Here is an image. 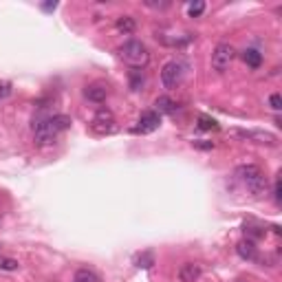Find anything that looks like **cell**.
I'll list each match as a JSON object with an SVG mask.
<instances>
[{
    "label": "cell",
    "mask_w": 282,
    "mask_h": 282,
    "mask_svg": "<svg viewBox=\"0 0 282 282\" xmlns=\"http://www.w3.org/2000/svg\"><path fill=\"white\" fill-rule=\"evenodd\" d=\"M71 126V117L66 115H53L47 117V119H38L33 124V139L38 146H49L53 144L55 137L64 132Z\"/></svg>",
    "instance_id": "obj_1"
},
{
    "label": "cell",
    "mask_w": 282,
    "mask_h": 282,
    "mask_svg": "<svg viewBox=\"0 0 282 282\" xmlns=\"http://www.w3.org/2000/svg\"><path fill=\"white\" fill-rule=\"evenodd\" d=\"M119 55L126 64L132 66V69H141V66H146L148 60H150V53H148L146 44L141 40H128L119 49Z\"/></svg>",
    "instance_id": "obj_2"
},
{
    "label": "cell",
    "mask_w": 282,
    "mask_h": 282,
    "mask_svg": "<svg viewBox=\"0 0 282 282\" xmlns=\"http://www.w3.org/2000/svg\"><path fill=\"white\" fill-rule=\"evenodd\" d=\"M234 57H236V49L232 44H227V42L216 44V49H214V53H212V69L216 73H225L229 66H232Z\"/></svg>",
    "instance_id": "obj_3"
},
{
    "label": "cell",
    "mask_w": 282,
    "mask_h": 282,
    "mask_svg": "<svg viewBox=\"0 0 282 282\" xmlns=\"http://www.w3.org/2000/svg\"><path fill=\"white\" fill-rule=\"evenodd\" d=\"M183 73H185V64L179 60H170L166 66L161 69V84L166 88H176L183 79Z\"/></svg>",
    "instance_id": "obj_4"
},
{
    "label": "cell",
    "mask_w": 282,
    "mask_h": 282,
    "mask_svg": "<svg viewBox=\"0 0 282 282\" xmlns=\"http://www.w3.org/2000/svg\"><path fill=\"white\" fill-rule=\"evenodd\" d=\"M91 128H93V132H97V135H113L117 130L115 115L110 113L108 108H99L91 122Z\"/></svg>",
    "instance_id": "obj_5"
},
{
    "label": "cell",
    "mask_w": 282,
    "mask_h": 282,
    "mask_svg": "<svg viewBox=\"0 0 282 282\" xmlns=\"http://www.w3.org/2000/svg\"><path fill=\"white\" fill-rule=\"evenodd\" d=\"M229 135L238 137L243 141H256V144H267V146L278 144L276 135H271V132H267V130H238V128H234V130H229Z\"/></svg>",
    "instance_id": "obj_6"
},
{
    "label": "cell",
    "mask_w": 282,
    "mask_h": 282,
    "mask_svg": "<svg viewBox=\"0 0 282 282\" xmlns=\"http://www.w3.org/2000/svg\"><path fill=\"white\" fill-rule=\"evenodd\" d=\"M159 124H161V115L157 110H148V113H144L139 117V122H137L135 128H132V132H137V135H148V132L157 130Z\"/></svg>",
    "instance_id": "obj_7"
},
{
    "label": "cell",
    "mask_w": 282,
    "mask_h": 282,
    "mask_svg": "<svg viewBox=\"0 0 282 282\" xmlns=\"http://www.w3.org/2000/svg\"><path fill=\"white\" fill-rule=\"evenodd\" d=\"M84 95L88 97V102H93V104H104L108 97V86L106 84H91V86H86V91Z\"/></svg>",
    "instance_id": "obj_8"
},
{
    "label": "cell",
    "mask_w": 282,
    "mask_h": 282,
    "mask_svg": "<svg viewBox=\"0 0 282 282\" xmlns=\"http://www.w3.org/2000/svg\"><path fill=\"white\" fill-rule=\"evenodd\" d=\"M198 278H201V265H196V263L181 265V269H179V280L181 282H196Z\"/></svg>",
    "instance_id": "obj_9"
},
{
    "label": "cell",
    "mask_w": 282,
    "mask_h": 282,
    "mask_svg": "<svg viewBox=\"0 0 282 282\" xmlns=\"http://www.w3.org/2000/svg\"><path fill=\"white\" fill-rule=\"evenodd\" d=\"M245 185H247V190H249L254 196H263L265 192H267V176L260 172L258 176H254V179L245 181Z\"/></svg>",
    "instance_id": "obj_10"
},
{
    "label": "cell",
    "mask_w": 282,
    "mask_h": 282,
    "mask_svg": "<svg viewBox=\"0 0 282 282\" xmlns=\"http://www.w3.org/2000/svg\"><path fill=\"white\" fill-rule=\"evenodd\" d=\"M236 254H238L243 260H256V245L251 240H243L236 245Z\"/></svg>",
    "instance_id": "obj_11"
},
{
    "label": "cell",
    "mask_w": 282,
    "mask_h": 282,
    "mask_svg": "<svg viewBox=\"0 0 282 282\" xmlns=\"http://www.w3.org/2000/svg\"><path fill=\"white\" fill-rule=\"evenodd\" d=\"M115 29L119 33H124V35H130L137 29V22H135V18H130V16H119L117 22H115Z\"/></svg>",
    "instance_id": "obj_12"
},
{
    "label": "cell",
    "mask_w": 282,
    "mask_h": 282,
    "mask_svg": "<svg viewBox=\"0 0 282 282\" xmlns=\"http://www.w3.org/2000/svg\"><path fill=\"white\" fill-rule=\"evenodd\" d=\"M243 60H245L247 66H251V69H260L263 53H260V51H256V49H245L243 51Z\"/></svg>",
    "instance_id": "obj_13"
},
{
    "label": "cell",
    "mask_w": 282,
    "mask_h": 282,
    "mask_svg": "<svg viewBox=\"0 0 282 282\" xmlns=\"http://www.w3.org/2000/svg\"><path fill=\"white\" fill-rule=\"evenodd\" d=\"M263 170L258 168V166H254V163H247V166H240L238 170H236V174L240 176L243 181H249V179H254V176H258Z\"/></svg>",
    "instance_id": "obj_14"
},
{
    "label": "cell",
    "mask_w": 282,
    "mask_h": 282,
    "mask_svg": "<svg viewBox=\"0 0 282 282\" xmlns=\"http://www.w3.org/2000/svg\"><path fill=\"white\" fill-rule=\"evenodd\" d=\"M128 79H130V88L132 91H141L144 88V84H146V75H144V71H139V69H132L130 73H128Z\"/></svg>",
    "instance_id": "obj_15"
},
{
    "label": "cell",
    "mask_w": 282,
    "mask_h": 282,
    "mask_svg": "<svg viewBox=\"0 0 282 282\" xmlns=\"http://www.w3.org/2000/svg\"><path fill=\"white\" fill-rule=\"evenodd\" d=\"M73 280H75V282H102L99 276L93 269H77L75 271V278H73Z\"/></svg>",
    "instance_id": "obj_16"
},
{
    "label": "cell",
    "mask_w": 282,
    "mask_h": 282,
    "mask_svg": "<svg viewBox=\"0 0 282 282\" xmlns=\"http://www.w3.org/2000/svg\"><path fill=\"white\" fill-rule=\"evenodd\" d=\"M154 106H157V113H174V102L170 97H157V102H154Z\"/></svg>",
    "instance_id": "obj_17"
},
{
    "label": "cell",
    "mask_w": 282,
    "mask_h": 282,
    "mask_svg": "<svg viewBox=\"0 0 282 282\" xmlns=\"http://www.w3.org/2000/svg\"><path fill=\"white\" fill-rule=\"evenodd\" d=\"M203 11H205V3H190L188 5V16L190 18H198V16H203Z\"/></svg>",
    "instance_id": "obj_18"
},
{
    "label": "cell",
    "mask_w": 282,
    "mask_h": 282,
    "mask_svg": "<svg viewBox=\"0 0 282 282\" xmlns=\"http://www.w3.org/2000/svg\"><path fill=\"white\" fill-rule=\"evenodd\" d=\"M198 128H201V130H218V124L214 122L212 117L201 115V117H198Z\"/></svg>",
    "instance_id": "obj_19"
},
{
    "label": "cell",
    "mask_w": 282,
    "mask_h": 282,
    "mask_svg": "<svg viewBox=\"0 0 282 282\" xmlns=\"http://www.w3.org/2000/svg\"><path fill=\"white\" fill-rule=\"evenodd\" d=\"M18 260H13V258H3L0 256V269L3 271H16L18 269Z\"/></svg>",
    "instance_id": "obj_20"
},
{
    "label": "cell",
    "mask_w": 282,
    "mask_h": 282,
    "mask_svg": "<svg viewBox=\"0 0 282 282\" xmlns=\"http://www.w3.org/2000/svg\"><path fill=\"white\" fill-rule=\"evenodd\" d=\"M245 234L249 236L247 240H251V243H254L256 238H263V236H265V232H258V227H245Z\"/></svg>",
    "instance_id": "obj_21"
},
{
    "label": "cell",
    "mask_w": 282,
    "mask_h": 282,
    "mask_svg": "<svg viewBox=\"0 0 282 282\" xmlns=\"http://www.w3.org/2000/svg\"><path fill=\"white\" fill-rule=\"evenodd\" d=\"M269 106L273 110H282V97H280V93H273L271 97H269Z\"/></svg>",
    "instance_id": "obj_22"
},
{
    "label": "cell",
    "mask_w": 282,
    "mask_h": 282,
    "mask_svg": "<svg viewBox=\"0 0 282 282\" xmlns=\"http://www.w3.org/2000/svg\"><path fill=\"white\" fill-rule=\"evenodd\" d=\"M137 267H144V269H148V267H152V256H150V254L139 256V258H137Z\"/></svg>",
    "instance_id": "obj_23"
},
{
    "label": "cell",
    "mask_w": 282,
    "mask_h": 282,
    "mask_svg": "<svg viewBox=\"0 0 282 282\" xmlns=\"http://www.w3.org/2000/svg\"><path fill=\"white\" fill-rule=\"evenodd\" d=\"M9 95H11V84L9 82H0V99L9 97Z\"/></svg>",
    "instance_id": "obj_24"
},
{
    "label": "cell",
    "mask_w": 282,
    "mask_h": 282,
    "mask_svg": "<svg viewBox=\"0 0 282 282\" xmlns=\"http://www.w3.org/2000/svg\"><path fill=\"white\" fill-rule=\"evenodd\" d=\"M192 144H194V148H198V150H212V148H214L212 141H205V139H201V141H192Z\"/></svg>",
    "instance_id": "obj_25"
},
{
    "label": "cell",
    "mask_w": 282,
    "mask_h": 282,
    "mask_svg": "<svg viewBox=\"0 0 282 282\" xmlns=\"http://www.w3.org/2000/svg\"><path fill=\"white\" fill-rule=\"evenodd\" d=\"M273 196H276V201L280 203V181H276V185H273Z\"/></svg>",
    "instance_id": "obj_26"
},
{
    "label": "cell",
    "mask_w": 282,
    "mask_h": 282,
    "mask_svg": "<svg viewBox=\"0 0 282 282\" xmlns=\"http://www.w3.org/2000/svg\"><path fill=\"white\" fill-rule=\"evenodd\" d=\"M55 7H57V3H44V5H42V9H44V11H53Z\"/></svg>",
    "instance_id": "obj_27"
}]
</instances>
